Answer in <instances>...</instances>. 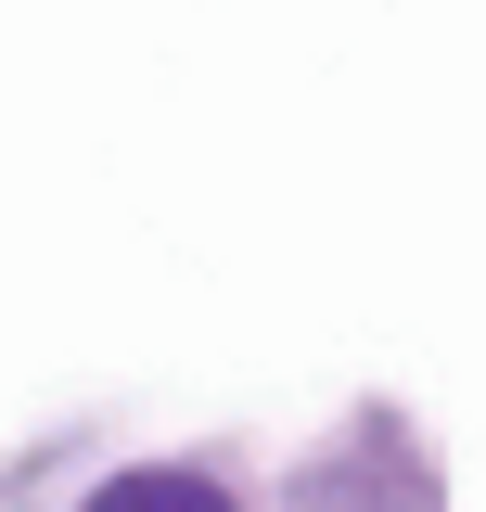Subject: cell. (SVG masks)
<instances>
[{
  "mask_svg": "<svg viewBox=\"0 0 486 512\" xmlns=\"http://www.w3.org/2000/svg\"><path fill=\"white\" fill-rule=\"evenodd\" d=\"M90 512H231V500H218L205 474H116Z\"/></svg>",
  "mask_w": 486,
  "mask_h": 512,
  "instance_id": "cell-1",
  "label": "cell"
}]
</instances>
